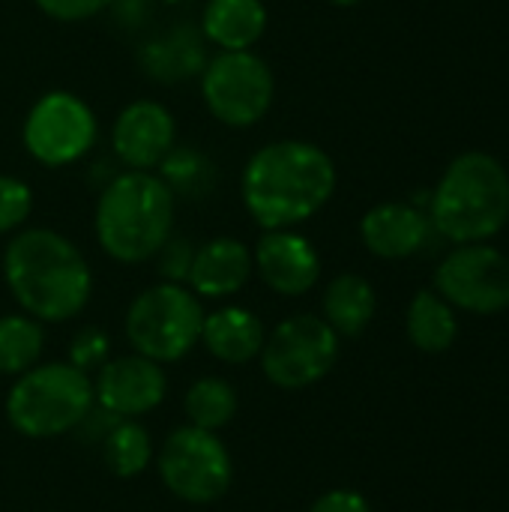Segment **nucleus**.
Masks as SVG:
<instances>
[{
  "mask_svg": "<svg viewBox=\"0 0 509 512\" xmlns=\"http://www.w3.org/2000/svg\"><path fill=\"white\" fill-rule=\"evenodd\" d=\"M429 219L453 243L495 237L509 219L507 168L489 153L453 159L432 192Z\"/></svg>",
  "mask_w": 509,
  "mask_h": 512,
  "instance_id": "4",
  "label": "nucleus"
},
{
  "mask_svg": "<svg viewBox=\"0 0 509 512\" xmlns=\"http://www.w3.org/2000/svg\"><path fill=\"white\" fill-rule=\"evenodd\" d=\"M237 414V393L228 381L222 378H201L189 387L186 393V417L192 420L189 426L216 432L228 426Z\"/></svg>",
  "mask_w": 509,
  "mask_h": 512,
  "instance_id": "23",
  "label": "nucleus"
},
{
  "mask_svg": "<svg viewBox=\"0 0 509 512\" xmlns=\"http://www.w3.org/2000/svg\"><path fill=\"white\" fill-rule=\"evenodd\" d=\"M201 99L213 120L228 129L258 126L276 99L270 63L252 51H216L201 69Z\"/></svg>",
  "mask_w": 509,
  "mask_h": 512,
  "instance_id": "7",
  "label": "nucleus"
},
{
  "mask_svg": "<svg viewBox=\"0 0 509 512\" xmlns=\"http://www.w3.org/2000/svg\"><path fill=\"white\" fill-rule=\"evenodd\" d=\"M372 318H375V288L363 276L342 273L327 285L324 321L336 330V336H360Z\"/></svg>",
  "mask_w": 509,
  "mask_h": 512,
  "instance_id": "19",
  "label": "nucleus"
},
{
  "mask_svg": "<svg viewBox=\"0 0 509 512\" xmlns=\"http://www.w3.org/2000/svg\"><path fill=\"white\" fill-rule=\"evenodd\" d=\"M255 264H252V249L237 240V237H213L201 246H195V258L189 267L186 288L195 297H234L237 291L246 288L252 279Z\"/></svg>",
  "mask_w": 509,
  "mask_h": 512,
  "instance_id": "15",
  "label": "nucleus"
},
{
  "mask_svg": "<svg viewBox=\"0 0 509 512\" xmlns=\"http://www.w3.org/2000/svg\"><path fill=\"white\" fill-rule=\"evenodd\" d=\"M165 387L168 381L162 366L141 354H132L99 369L93 396L99 399V408L111 411L120 420H129L153 411L165 399Z\"/></svg>",
  "mask_w": 509,
  "mask_h": 512,
  "instance_id": "14",
  "label": "nucleus"
},
{
  "mask_svg": "<svg viewBox=\"0 0 509 512\" xmlns=\"http://www.w3.org/2000/svg\"><path fill=\"white\" fill-rule=\"evenodd\" d=\"M252 264L261 282L282 297H303L321 276V255L309 237L294 228L264 231L252 249Z\"/></svg>",
  "mask_w": 509,
  "mask_h": 512,
  "instance_id": "13",
  "label": "nucleus"
},
{
  "mask_svg": "<svg viewBox=\"0 0 509 512\" xmlns=\"http://www.w3.org/2000/svg\"><path fill=\"white\" fill-rule=\"evenodd\" d=\"M153 258H156V270H159L162 282L186 285V279H189V267H192V258H195V246H192V240H189V237H183V234H171Z\"/></svg>",
  "mask_w": 509,
  "mask_h": 512,
  "instance_id": "27",
  "label": "nucleus"
},
{
  "mask_svg": "<svg viewBox=\"0 0 509 512\" xmlns=\"http://www.w3.org/2000/svg\"><path fill=\"white\" fill-rule=\"evenodd\" d=\"M270 24L264 0H207L201 9V36L216 51H252Z\"/></svg>",
  "mask_w": 509,
  "mask_h": 512,
  "instance_id": "17",
  "label": "nucleus"
},
{
  "mask_svg": "<svg viewBox=\"0 0 509 512\" xmlns=\"http://www.w3.org/2000/svg\"><path fill=\"white\" fill-rule=\"evenodd\" d=\"M309 512H369V504L363 495L351 492V489H336L321 495Z\"/></svg>",
  "mask_w": 509,
  "mask_h": 512,
  "instance_id": "29",
  "label": "nucleus"
},
{
  "mask_svg": "<svg viewBox=\"0 0 509 512\" xmlns=\"http://www.w3.org/2000/svg\"><path fill=\"white\" fill-rule=\"evenodd\" d=\"M267 339V330L261 324V318L243 306H222L210 315H204L201 324V342L204 348L231 366L249 363L261 354Z\"/></svg>",
  "mask_w": 509,
  "mask_h": 512,
  "instance_id": "18",
  "label": "nucleus"
},
{
  "mask_svg": "<svg viewBox=\"0 0 509 512\" xmlns=\"http://www.w3.org/2000/svg\"><path fill=\"white\" fill-rule=\"evenodd\" d=\"M45 333L30 315L0 318V375H24L42 357Z\"/></svg>",
  "mask_w": 509,
  "mask_h": 512,
  "instance_id": "21",
  "label": "nucleus"
},
{
  "mask_svg": "<svg viewBox=\"0 0 509 512\" xmlns=\"http://www.w3.org/2000/svg\"><path fill=\"white\" fill-rule=\"evenodd\" d=\"M264 375L282 390H303L327 378L339 360V336L318 315H294L276 324L261 348Z\"/></svg>",
  "mask_w": 509,
  "mask_h": 512,
  "instance_id": "9",
  "label": "nucleus"
},
{
  "mask_svg": "<svg viewBox=\"0 0 509 512\" xmlns=\"http://www.w3.org/2000/svg\"><path fill=\"white\" fill-rule=\"evenodd\" d=\"M336 183V162L324 147L303 138H279L246 159L240 201L261 231L297 228L327 207Z\"/></svg>",
  "mask_w": 509,
  "mask_h": 512,
  "instance_id": "1",
  "label": "nucleus"
},
{
  "mask_svg": "<svg viewBox=\"0 0 509 512\" xmlns=\"http://www.w3.org/2000/svg\"><path fill=\"white\" fill-rule=\"evenodd\" d=\"M36 9L60 24H81L90 21L96 15H102L105 9H111L117 0H33Z\"/></svg>",
  "mask_w": 509,
  "mask_h": 512,
  "instance_id": "28",
  "label": "nucleus"
},
{
  "mask_svg": "<svg viewBox=\"0 0 509 512\" xmlns=\"http://www.w3.org/2000/svg\"><path fill=\"white\" fill-rule=\"evenodd\" d=\"M159 477L180 501L210 504L231 486V456L216 432L183 426L168 435L159 453Z\"/></svg>",
  "mask_w": 509,
  "mask_h": 512,
  "instance_id": "10",
  "label": "nucleus"
},
{
  "mask_svg": "<svg viewBox=\"0 0 509 512\" xmlns=\"http://www.w3.org/2000/svg\"><path fill=\"white\" fill-rule=\"evenodd\" d=\"M3 279L24 315L39 324L72 321L93 294V270L81 249L54 228H21L6 240Z\"/></svg>",
  "mask_w": 509,
  "mask_h": 512,
  "instance_id": "2",
  "label": "nucleus"
},
{
  "mask_svg": "<svg viewBox=\"0 0 509 512\" xmlns=\"http://www.w3.org/2000/svg\"><path fill=\"white\" fill-rule=\"evenodd\" d=\"M201 300L177 282L144 288L126 309V339L135 354L153 363L183 360L201 342Z\"/></svg>",
  "mask_w": 509,
  "mask_h": 512,
  "instance_id": "6",
  "label": "nucleus"
},
{
  "mask_svg": "<svg viewBox=\"0 0 509 512\" xmlns=\"http://www.w3.org/2000/svg\"><path fill=\"white\" fill-rule=\"evenodd\" d=\"M111 342L99 327H81L69 342V363L81 372H96L108 363Z\"/></svg>",
  "mask_w": 509,
  "mask_h": 512,
  "instance_id": "26",
  "label": "nucleus"
},
{
  "mask_svg": "<svg viewBox=\"0 0 509 512\" xmlns=\"http://www.w3.org/2000/svg\"><path fill=\"white\" fill-rule=\"evenodd\" d=\"M177 198L156 171H117L96 195L93 234L117 264H144L174 234Z\"/></svg>",
  "mask_w": 509,
  "mask_h": 512,
  "instance_id": "3",
  "label": "nucleus"
},
{
  "mask_svg": "<svg viewBox=\"0 0 509 512\" xmlns=\"http://www.w3.org/2000/svg\"><path fill=\"white\" fill-rule=\"evenodd\" d=\"M456 315L441 294L420 291L408 309V336L426 354H441L456 342Z\"/></svg>",
  "mask_w": 509,
  "mask_h": 512,
  "instance_id": "20",
  "label": "nucleus"
},
{
  "mask_svg": "<svg viewBox=\"0 0 509 512\" xmlns=\"http://www.w3.org/2000/svg\"><path fill=\"white\" fill-rule=\"evenodd\" d=\"M99 141L96 111L72 90L42 93L24 114L21 144L42 168H69Z\"/></svg>",
  "mask_w": 509,
  "mask_h": 512,
  "instance_id": "8",
  "label": "nucleus"
},
{
  "mask_svg": "<svg viewBox=\"0 0 509 512\" xmlns=\"http://www.w3.org/2000/svg\"><path fill=\"white\" fill-rule=\"evenodd\" d=\"M327 3H333V6H339V9H351V6H360L363 0H327Z\"/></svg>",
  "mask_w": 509,
  "mask_h": 512,
  "instance_id": "30",
  "label": "nucleus"
},
{
  "mask_svg": "<svg viewBox=\"0 0 509 512\" xmlns=\"http://www.w3.org/2000/svg\"><path fill=\"white\" fill-rule=\"evenodd\" d=\"M363 246L378 258H411L429 237V216L405 201H387L372 207L360 222Z\"/></svg>",
  "mask_w": 509,
  "mask_h": 512,
  "instance_id": "16",
  "label": "nucleus"
},
{
  "mask_svg": "<svg viewBox=\"0 0 509 512\" xmlns=\"http://www.w3.org/2000/svg\"><path fill=\"white\" fill-rule=\"evenodd\" d=\"M33 213V189L15 174H0V237H12Z\"/></svg>",
  "mask_w": 509,
  "mask_h": 512,
  "instance_id": "25",
  "label": "nucleus"
},
{
  "mask_svg": "<svg viewBox=\"0 0 509 512\" xmlns=\"http://www.w3.org/2000/svg\"><path fill=\"white\" fill-rule=\"evenodd\" d=\"M438 294L459 309L495 315L509 309V258L483 243H462L435 273Z\"/></svg>",
  "mask_w": 509,
  "mask_h": 512,
  "instance_id": "11",
  "label": "nucleus"
},
{
  "mask_svg": "<svg viewBox=\"0 0 509 512\" xmlns=\"http://www.w3.org/2000/svg\"><path fill=\"white\" fill-rule=\"evenodd\" d=\"M93 399L90 375L72 363L33 366L18 375L6 399V417L27 438H54L78 429Z\"/></svg>",
  "mask_w": 509,
  "mask_h": 512,
  "instance_id": "5",
  "label": "nucleus"
},
{
  "mask_svg": "<svg viewBox=\"0 0 509 512\" xmlns=\"http://www.w3.org/2000/svg\"><path fill=\"white\" fill-rule=\"evenodd\" d=\"M177 147V120L159 99H132L111 123V153L126 171H156Z\"/></svg>",
  "mask_w": 509,
  "mask_h": 512,
  "instance_id": "12",
  "label": "nucleus"
},
{
  "mask_svg": "<svg viewBox=\"0 0 509 512\" xmlns=\"http://www.w3.org/2000/svg\"><path fill=\"white\" fill-rule=\"evenodd\" d=\"M156 174L162 177V183L171 189L174 198H204L210 195L216 180L213 162L201 150H189V147H174L162 159Z\"/></svg>",
  "mask_w": 509,
  "mask_h": 512,
  "instance_id": "22",
  "label": "nucleus"
},
{
  "mask_svg": "<svg viewBox=\"0 0 509 512\" xmlns=\"http://www.w3.org/2000/svg\"><path fill=\"white\" fill-rule=\"evenodd\" d=\"M102 456L111 474L117 477H138L150 462V435L138 423H117L102 438Z\"/></svg>",
  "mask_w": 509,
  "mask_h": 512,
  "instance_id": "24",
  "label": "nucleus"
}]
</instances>
